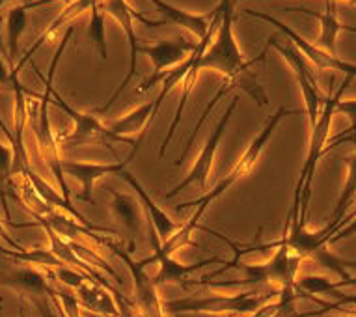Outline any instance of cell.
<instances>
[{"label":"cell","instance_id":"1","mask_svg":"<svg viewBox=\"0 0 356 317\" xmlns=\"http://www.w3.org/2000/svg\"><path fill=\"white\" fill-rule=\"evenodd\" d=\"M350 81H353V76H345L343 84L339 86L338 92L330 94L327 99L323 101L321 114L317 117L316 125L312 127V135H309L308 155H306L302 170H300V176L297 179V185H295L291 211L287 215L286 229L289 228V224L297 222V220H304L306 222L309 196H312V179H314V174H316L319 158L327 153V140L328 133H330V125H332L334 112H336V103L341 99V95H343V92L350 84Z\"/></svg>","mask_w":356,"mask_h":317},{"label":"cell","instance_id":"2","mask_svg":"<svg viewBox=\"0 0 356 317\" xmlns=\"http://www.w3.org/2000/svg\"><path fill=\"white\" fill-rule=\"evenodd\" d=\"M239 2V0H220L222 6V19L218 29H216V35L213 40V45L207 47L204 53L200 54L196 62H194V67L198 71L202 70H213L216 73H220L222 76H235L243 73L245 70L252 67V65H257L265 62L267 58V53H269V47L273 45V40L275 35H270L269 43L265 45L261 53L257 54L254 60H248L246 62L243 53H241L239 43L235 40L234 35V4Z\"/></svg>","mask_w":356,"mask_h":317},{"label":"cell","instance_id":"3","mask_svg":"<svg viewBox=\"0 0 356 317\" xmlns=\"http://www.w3.org/2000/svg\"><path fill=\"white\" fill-rule=\"evenodd\" d=\"M47 276V269L41 270L35 265L0 254V286L13 289L21 299L32 302L40 317H53L54 288L49 286Z\"/></svg>","mask_w":356,"mask_h":317},{"label":"cell","instance_id":"4","mask_svg":"<svg viewBox=\"0 0 356 317\" xmlns=\"http://www.w3.org/2000/svg\"><path fill=\"white\" fill-rule=\"evenodd\" d=\"M51 103L56 105L60 111L70 116V120L75 124L73 131L70 135H64L56 138L60 144H64L65 147H79V146H86V144H94V146H105L108 152L116 157V152L112 144L114 142H120V144H127L131 146V149H140L142 142L146 138V131L138 133L136 138H131V136H118L114 135L106 125H103L94 116V114H84V112H79L76 108L67 103L64 97H60V94L54 92V88L51 90Z\"/></svg>","mask_w":356,"mask_h":317},{"label":"cell","instance_id":"5","mask_svg":"<svg viewBox=\"0 0 356 317\" xmlns=\"http://www.w3.org/2000/svg\"><path fill=\"white\" fill-rule=\"evenodd\" d=\"M291 114H298V111H295V108H286V106H280L278 111L273 114V116H269V120L265 122V127H263L261 131H259V135L254 138V140L250 142V146L246 147V152L243 153V157L237 161V165L234 166V170L229 172L228 176L224 177V179H220V181L216 183L215 188H211L209 193L204 194L202 198H198V200H193V202H187V204H179V206L175 207L177 211H181V209H187V207H196V213H194L193 217H191V222L198 224L200 217L204 215L205 209L213 204V202L218 198V196H222V194L226 193L232 185H235V183L239 181L241 177L246 176L248 172L254 168V165L257 163V158H259V155H261L263 147L267 146L270 140V136L275 135V129L278 127V124H280L282 120L286 116H291Z\"/></svg>","mask_w":356,"mask_h":317},{"label":"cell","instance_id":"6","mask_svg":"<svg viewBox=\"0 0 356 317\" xmlns=\"http://www.w3.org/2000/svg\"><path fill=\"white\" fill-rule=\"evenodd\" d=\"M280 289H270L269 293H254L245 291L237 295H215V297H187V299H175L163 302V311L175 314H254L261 306L269 304Z\"/></svg>","mask_w":356,"mask_h":317},{"label":"cell","instance_id":"7","mask_svg":"<svg viewBox=\"0 0 356 317\" xmlns=\"http://www.w3.org/2000/svg\"><path fill=\"white\" fill-rule=\"evenodd\" d=\"M99 6L105 10L108 15L116 19L118 23L122 24L123 32L127 35V45H129V67H127V73L123 76V81L120 83V86L116 88V92L111 95V99L106 101L105 105L99 106L95 114H103L111 108L114 103L118 101V97L123 94V90L127 88L129 83L135 79V75H138V70H136V56H138V47H140L142 43L138 40V35L135 32V21H140L142 24H146L149 29H159V26H163L166 24V21H153V19H147L144 17L142 13H136L133 8L129 6L125 0H99Z\"/></svg>","mask_w":356,"mask_h":317},{"label":"cell","instance_id":"8","mask_svg":"<svg viewBox=\"0 0 356 317\" xmlns=\"http://www.w3.org/2000/svg\"><path fill=\"white\" fill-rule=\"evenodd\" d=\"M254 67H256V65H252V67H248V70H245L243 73H239V75H235V76H224V81H222L218 92L213 95V99H211L209 103L205 105L204 112L200 114L198 124L194 125L193 135L188 136L187 144H185V147H183V152L179 153V158L175 161L174 166H181L183 163H185V158H187L188 152L193 149L194 140L198 138L200 131H202L204 124L207 122V117L211 116V112L215 111V106L220 103L222 97H226L229 92H234V90H243V92H245V94L248 95L252 101H256L259 106H265L267 103H269V97H267V94H265V90H263L261 84L257 83V79H256L257 73L254 71Z\"/></svg>","mask_w":356,"mask_h":317},{"label":"cell","instance_id":"9","mask_svg":"<svg viewBox=\"0 0 356 317\" xmlns=\"http://www.w3.org/2000/svg\"><path fill=\"white\" fill-rule=\"evenodd\" d=\"M196 42L187 40V38H174V40H161L157 43H149V45H140L138 53L146 54L147 58L152 60L153 73L147 75L140 83V86L135 90V94H144L149 88H153L157 83H163L164 76L170 71V67L179 65L181 62L191 56Z\"/></svg>","mask_w":356,"mask_h":317},{"label":"cell","instance_id":"10","mask_svg":"<svg viewBox=\"0 0 356 317\" xmlns=\"http://www.w3.org/2000/svg\"><path fill=\"white\" fill-rule=\"evenodd\" d=\"M246 15H250L254 19H263V21H267V23L275 24L276 29L280 30L282 34H286L289 40L293 42V45L298 49V53L304 54L306 58H308L309 64H314V67L317 70H328V71H339V73H343L345 76H356V64H350V62H345L338 56V54H330L327 53L325 49L317 47L314 43H309L308 40H304L302 35L297 34L291 26H287L278 19L270 17L269 13H263V12H254V10H245Z\"/></svg>","mask_w":356,"mask_h":317},{"label":"cell","instance_id":"11","mask_svg":"<svg viewBox=\"0 0 356 317\" xmlns=\"http://www.w3.org/2000/svg\"><path fill=\"white\" fill-rule=\"evenodd\" d=\"M237 105H239V97H234L232 105L228 106V111L224 112V116L220 117V122H218V125L215 127V131L211 133L209 138H207V142H205L204 147H202V152L198 153V157H196V163H194L193 170L188 172L187 176H185V179L177 183V185H175V187L172 188L170 193L164 194V198H166V200H168V198H174L175 194H179L183 188H187L188 185H193V183H198L200 187L205 188V185H207V179H209L211 168H213L215 153H216V149H218V144H220L222 136H224V131H226V127H228L229 120H232V114L235 112Z\"/></svg>","mask_w":356,"mask_h":317},{"label":"cell","instance_id":"12","mask_svg":"<svg viewBox=\"0 0 356 317\" xmlns=\"http://www.w3.org/2000/svg\"><path fill=\"white\" fill-rule=\"evenodd\" d=\"M278 35L273 40V47L278 51V53L284 56V58L289 62V65L295 71V76H297L298 86L302 90L304 105H306V114H308L309 129L316 125L317 117L321 114V103L325 99H321V94H319V86H317V76L314 75V71L309 70L308 64L304 62V58L300 56V53H297L295 49L289 47V45H280L276 42Z\"/></svg>","mask_w":356,"mask_h":317},{"label":"cell","instance_id":"13","mask_svg":"<svg viewBox=\"0 0 356 317\" xmlns=\"http://www.w3.org/2000/svg\"><path fill=\"white\" fill-rule=\"evenodd\" d=\"M138 153V149H131L129 155L120 163H114V165H99V163H84V161H64L62 158V172L67 174L70 177L76 179L81 183V194L79 198L86 204H94V185L97 179H101L103 176H108V174H116L120 176L125 166L135 158V155Z\"/></svg>","mask_w":356,"mask_h":317},{"label":"cell","instance_id":"14","mask_svg":"<svg viewBox=\"0 0 356 317\" xmlns=\"http://www.w3.org/2000/svg\"><path fill=\"white\" fill-rule=\"evenodd\" d=\"M120 177H123L131 187L135 188L136 196H138V200H140L142 211H144V215L147 217V220L152 222V229L157 234L159 241L164 243L166 239H170L177 229L181 228V224H175L174 220L170 218L168 213H164L163 209H161V207H159L152 198H149V194L144 190L140 181H138L133 174H129L127 170H123L122 174H120Z\"/></svg>","mask_w":356,"mask_h":317},{"label":"cell","instance_id":"15","mask_svg":"<svg viewBox=\"0 0 356 317\" xmlns=\"http://www.w3.org/2000/svg\"><path fill=\"white\" fill-rule=\"evenodd\" d=\"M336 4L334 0H325V12H314V10H308V8H284V12H297L304 13L308 17L317 19L321 23V32H319V47L325 49L327 53L338 54L336 51V40H338V34L341 30H347V32H353L356 34V26H349V24L339 23L338 17H336Z\"/></svg>","mask_w":356,"mask_h":317},{"label":"cell","instance_id":"16","mask_svg":"<svg viewBox=\"0 0 356 317\" xmlns=\"http://www.w3.org/2000/svg\"><path fill=\"white\" fill-rule=\"evenodd\" d=\"M153 6L157 8L159 13H163V17L166 23L177 24V26H181V29L188 30L194 38H198L202 40L207 32H209L211 21L215 17L216 8L207 15H196V13L185 12V10H179V8L172 6L168 2H164V0H149Z\"/></svg>","mask_w":356,"mask_h":317},{"label":"cell","instance_id":"17","mask_svg":"<svg viewBox=\"0 0 356 317\" xmlns=\"http://www.w3.org/2000/svg\"><path fill=\"white\" fill-rule=\"evenodd\" d=\"M112 194V211L118 220L123 224L125 234H127V252L133 254L136 250V235L140 231L142 211L140 204H136L129 194H120L111 190Z\"/></svg>","mask_w":356,"mask_h":317},{"label":"cell","instance_id":"18","mask_svg":"<svg viewBox=\"0 0 356 317\" xmlns=\"http://www.w3.org/2000/svg\"><path fill=\"white\" fill-rule=\"evenodd\" d=\"M56 0H32L19 6H13L6 13V29H8V56H10V71L15 67V58L19 56V40L26 30L29 24V10L35 6H45Z\"/></svg>","mask_w":356,"mask_h":317},{"label":"cell","instance_id":"19","mask_svg":"<svg viewBox=\"0 0 356 317\" xmlns=\"http://www.w3.org/2000/svg\"><path fill=\"white\" fill-rule=\"evenodd\" d=\"M213 261H220V258L213 256V258L198 261V263L185 265L179 263V261H175L172 256H159V258L155 259V263H159V270L157 275H155V278H153V282H155V286H159V284H185L188 276L193 275V273L204 269V267L211 265Z\"/></svg>","mask_w":356,"mask_h":317},{"label":"cell","instance_id":"20","mask_svg":"<svg viewBox=\"0 0 356 317\" xmlns=\"http://www.w3.org/2000/svg\"><path fill=\"white\" fill-rule=\"evenodd\" d=\"M153 106H155V103L149 101L146 105L138 106V108L131 111L125 116L111 122L106 127L118 136H131L136 135V133H142V131H146V125L153 120Z\"/></svg>","mask_w":356,"mask_h":317},{"label":"cell","instance_id":"21","mask_svg":"<svg viewBox=\"0 0 356 317\" xmlns=\"http://www.w3.org/2000/svg\"><path fill=\"white\" fill-rule=\"evenodd\" d=\"M347 165H349V174H347V181L343 185V190L339 194L338 202H336V207H334L332 215H330V224L327 228H332L334 231L341 229V218H343L345 209L356 200V144L355 152L347 158Z\"/></svg>","mask_w":356,"mask_h":317},{"label":"cell","instance_id":"22","mask_svg":"<svg viewBox=\"0 0 356 317\" xmlns=\"http://www.w3.org/2000/svg\"><path fill=\"white\" fill-rule=\"evenodd\" d=\"M92 17H90V26H88V40L94 45V49L99 53V58L103 62L108 60V49H106V34H105V15L101 13L99 0L90 2Z\"/></svg>","mask_w":356,"mask_h":317},{"label":"cell","instance_id":"23","mask_svg":"<svg viewBox=\"0 0 356 317\" xmlns=\"http://www.w3.org/2000/svg\"><path fill=\"white\" fill-rule=\"evenodd\" d=\"M312 258L316 259L317 263L321 265V267L336 273L341 280L347 282V286H356V278H350L349 273H347L349 269H355L356 259L339 258V256H336V254H332L330 250H327V248H323V247L312 254Z\"/></svg>","mask_w":356,"mask_h":317},{"label":"cell","instance_id":"24","mask_svg":"<svg viewBox=\"0 0 356 317\" xmlns=\"http://www.w3.org/2000/svg\"><path fill=\"white\" fill-rule=\"evenodd\" d=\"M10 172H12V147L0 142V202L6 211V217L10 218V209H8L6 193L10 185Z\"/></svg>","mask_w":356,"mask_h":317},{"label":"cell","instance_id":"25","mask_svg":"<svg viewBox=\"0 0 356 317\" xmlns=\"http://www.w3.org/2000/svg\"><path fill=\"white\" fill-rule=\"evenodd\" d=\"M336 111L343 112L345 116L350 120V127L347 129L345 135H341V138H343L345 142H350V144H353V142H356V99H339L338 103H336Z\"/></svg>","mask_w":356,"mask_h":317},{"label":"cell","instance_id":"26","mask_svg":"<svg viewBox=\"0 0 356 317\" xmlns=\"http://www.w3.org/2000/svg\"><path fill=\"white\" fill-rule=\"evenodd\" d=\"M278 310V302L275 304H265L259 310L254 311V316L250 317H273ZM174 317H239L235 314H175Z\"/></svg>","mask_w":356,"mask_h":317},{"label":"cell","instance_id":"27","mask_svg":"<svg viewBox=\"0 0 356 317\" xmlns=\"http://www.w3.org/2000/svg\"><path fill=\"white\" fill-rule=\"evenodd\" d=\"M356 234V218L355 220H350L347 226H343L341 229H338L336 234L328 239V243H338V241H343V239H349V237H353V235Z\"/></svg>","mask_w":356,"mask_h":317},{"label":"cell","instance_id":"28","mask_svg":"<svg viewBox=\"0 0 356 317\" xmlns=\"http://www.w3.org/2000/svg\"><path fill=\"white\" fill-rule=\"evenodd\" d=\"M0 24H2V19H0ZM0 88H12V75H10V70L4 64L2 56H0Z\"/></svg>","mask_w":356,"mask_h":317},{"label":"cell","instance_id":"29","mask_svg":"<svg viewBox=\"0 0 356 317\" xmlns=\"http://www.w3.org/2000/svg\"><path fill=\"white\" fill-rule=\"evenodd\" d=\"M0 237H2V239H4V241H6V245H10V247L12 248H15V250H17V252H23L24 248L21 247V245H19V243H15L12 239V237H10V235L6 234V229L2 228V226H0Z\"/></svg>","mask_w":356,"mask_h":317},{"label":"cell","instance_id":"30","mask_svg":"<svg viewBox=\"0 0 356 317\" xmlns=\"http://www.w3.org/2000/svg\"><path fill=\"white\" fill-rule=\"evenodd\" d=\"M353 302H356V295H349V297H341V299L339 300H336V302H332V304H330V308H332V310H338L339 306H345V304H353Z\"/></svg>","mask_w":356,"mask_h":317},{"label":"cell","instance_id":"31","mask_svg":"<svg viewBox=\"0 0 356 317\" xmlns=\"http://www.w3.org/2000/svg\"><path fill=\"white\" fill-rule=\"evenodd\" d=\"M24 306H26V300L19 297V308H21V317H26V310H24Z\"/></svg>","mask_w":356,"mask_h":317},{"label":"cell","instance_id":"32","mask_svg":"<svg viewBox=\"0 0 356 317\" xmlns=\"http://www.w3.org/2000/svg\"><path fill=\"white\" fill-rule=\"evenodd\" d=\"M334 2H349V4H355L356 6V0H334Z\"/></svg>","mask_w":356,"mask_h":317},{"label":"cell","instance_id":"33","mask_svg":"<svg viewBox=\"0 0 356 317\" xmlns=\"http://www.w3.org/2000/svg\"><path fill=\"white\" fill-rule=\"evenodd\" d=\"M286 317H298V314H295V311H291V314H289V316H286Z\"/></svg>","mask_w":356,"mask_h":317},{"label":"cell","instance_id":"34","mask_svg":"<svg viewBox=\"0 0 356 317\" xmlns=\"http://www.w3.org/2000/svg\"><path fill=\"white\" fill-rule=\"evenodd\" d=\"M2 304H4V299L0 297V310H2Z\"/></svg>","mask_w":356,"mask_h":317},{"label":"cell","instance_id":"35","mask_svg":"<svg viewBox=\"0 0 356 317\" xmlns=\"http://www.w3.org/2000/svg\"><path fill=\"white\" fill-rule=\"evenodd\" d=\"M355 317H356V316H355Z\"/></svg>","mask_w":356,"mask_h":317}]
</instances>
